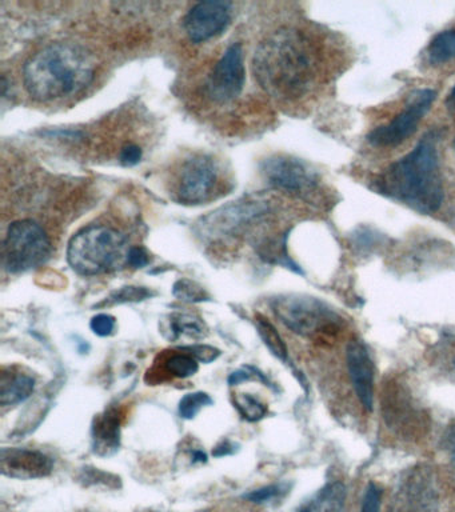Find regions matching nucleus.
Listing matches in <instances>:
<instances>
[{
    "instance_id": "nucleus-1",
    "label": "nucleus",
    "mask_w": 455,
    "mask_h": 512,
    "mask_svg": "<svg viewBox=\"0 0 455 512\" xmlns=\"http://www.w3.org/2000/svg\"><path fill=\"white\" fill-rule=\"evenodd\" d=\"M253 72L262 90L281 102H295L317 87L322 56L305 31L283 27L267 36L253 58Z\"/></svg>"
},
{
    "instance_id": "nucleus-2",
    "label": "nucleus",
    "mask_w": 455,
    "mask_h": 512,
    "mask_svg": "<svg viewBox=\"0 0 455 512\" xmlns=\"http://www.w3.org/2000/svg\"><path fill=\"white\" fill-rule=\"evenodd\" d=\"M371 188L419 214H435L445 198L438 158V135L429 132L423 136L409 154L375 175Z\"/></svg>"
},
{
    "instance_id": "nucleus-3",
    "label": "nucleus",
    "mask_w": 455,
    "mask_h": 512,
    "mask_svg": "<svg viewBox=\"0 0 455 512\" xmlns=\"http://www.w3.org/2000/svg\"><path fill=\"white\" fill-rule=\"evenodd\" d=\"M95 76L90 52L74 43H53L30 56L23 67V82L31 98L53 102L79 94Z\"/></svg>"
},
{
    "instance_id": "nucleus-4",
    "label": "nucleus",
    "mask_w": 455,
    "mask_h": 512,
    "mask_svg": "<svg viewBox=\"0 0 455 512\" xmlns=\"http://www.w3.org/2000/svg\"><path fill=\"white\" fill-rule=\"evenodd\" d=\"M129 251L122 232L109 226H89L70 239L67 260L78 274L102 275L125 266Z\"/></svg>"
},
{
    "instance_id": "nucleus-5",
    "label": "nucleus",
    "mask_w": 455,
    "mask_h": 512,
    "mask_svg": "<svg viewBox=\"0 0 455 512\" xmlns=\"http://www.w3.org/2000/svg\"><path fill=\"white\" fill-rule=\"evenodd\" d=\"M381 414L386 427L406 442L422 439L430 430L429 412L414 398L407 383L387 376L381 390Z\"/></svg>"
},
{
    "instance_id": "nucleus-6",
    "label": "nucleus",
    "mask_w": 455,
    "mask_h": 512,
    "mask_svg": "<svg viewBox=\"0 0 455 512\" xmlns=\"http://www.w3.org/2000/svg\"><path fill=\"white\" fill-rule=\"evenodd\" d=\"M271 306L287 328L306 338L333 336L343 326L342 316L329 304L313 296L283 295L274 299Z\"/></svg>"
},
{
    "instance_id": "nucleus-7",
    "label": "nucleus",
    "mask_w": 455,
    "mask_h": 512,
    "mask_svg": "<svg viewBox=\"0 0 455 512\" xmlns=\"http://www.w3.org/2000/svg\"><path fill=\"white\" fill-rule=\"evenodd\" d=\"M51 254L47 232L34 220H18L10 224L3 240V267L10 274L34 270L45 263Z\"/></svg>"
},
{
    "instance_id": "nucleus-8",
    "label": "nucleus",
    "mask_w": 455,
    "mask_h": 512,
    "mask_svg": "<svg viewBox=\"0 0 455 512\" xmlns=\"http://www.w3.org/2000/svg\"><path fill=\"white\" fill-rule=\"evenodd\" d=\"M262 175L275 190L305 202H317L323 196L322 179L310 164L287 155H275L262 164Z\"/></svg>"
},
{
    "instance_id": "nucleus-9",
    "label": "nucleus",
    "mask_w": 455,
    "mask_h": 512,
    "mask_svg": "<svg viewBox=\"0 0 455 512\" xmlns=\"http://www.w3.org/2000/svg\"><path fill=\"white\" fill-rule=\"evenodd\" d=\"M438 511V479L433 468L415 464L403 471L393 488L387 512Z\"/></svg>"
},
{
    "instance_id": "nucleus-10",
    "label": "nucleus",
    "mask_w": 455,
    "mask_h": 512,
    "mask_svg": "<svg viewBox=\"0 0 455 512\" xmlns=\"http://www.w3.org/2000/svg\"><path fill=\"white\" fill-rule=\"evenodd\" d=\"M219 187L217 160L209 155L190 156L181 164L174 178L175 199L187 206L209 202Z\"/></svg>"
},
{
    "instance_id": "nucleus-11",
    "label": "nucleus",
    "mask_w": 455,
    "mask_h": 512,
    "mask_svg": "<svg viewBox=\"0 0 455 512\" xmlns=\"http://www.w3.org/2000/svg\"><path fill=\"white\" fill-rule=\"evenodd\" d=\"M437 99V91L421 88L411 92L402 112L385 126L374 128L367 135V142L378 148H393L405 143L418 130L419 123Z\"/></svg>"
},
{
    "instance_id": "nucleus-12",
    "label": "nucleus",
    "mask_w": 455,
    "mask_h": 512,
    "mask_svg": "<svg viewBox=\"0 0 455 512\" xmlns=\"http://www.w3.org/2000/svg\"><path fill=\"white\" fill-rule=\"evenodd\" d=\"M245 55L241 44L235 43L215 64L207 79L206 90L214 102L229 103L241 95L245 86Z\"/></svg>"
},
{
    "instance_id": "nucleus-13",
    "label": "nucleus",
    "mask_w": 455,
    "mask_h": 512,
    "mask_svg": "<svg viewBox=\"0 0 455 512\" xmlns=\"http://www.w3.org/2000/svg\"><path fill=\"white\" fill-rule=\"evenodd\" d=\"M231 22V4L201 2L195 4L185 18V31L191 42L202 43L221 35Z\"/></svg>"
},
{
    "instance_id": "nucleus-14",
    "label": "nucleus",
    "mask_w": 455,
    "mask_h": 512,
    "mask_svg": "<svg viewBox=\"0 0 455 512\" xmlns=\"http://www.w3.org/2000/svg\"><path fill=\"white\" fill-rule=\"evenodd\" d=\"M346 364L351 383L366 411L374 406V363L366 344L359 339H351L346 347Z\"/></svg>"
},
{
    "instance_id": "nucleus-15",
    "label": "nucleus",
    "mask_w": 455,
    "mask_h": 512,
    "mask_svg": "<svg viewBox=\"0 0 455 512\" xmlns=\"http://www.w3.org/2000/svg\"><path fill=\"white\" fill-rule=\"evenodd\" d=\"M3 475L14 479L45 478L53 471V459L37 450L3 448L0 456Z\"/></svg>"
},
{
    "instance_id": "nucleus-16",
    "label": "nucleus",
    "mask_w": 455,
    "mask_h": 512,
    "mask_svg": "<svg viewBox=\"0 0 455 512\" xmlns=\"http://www.w3.org/2000/svg\"><path fill=\"white\" fill-rule=\"evenodd\" d=\"M35 388L33 376L19 371H3L0 378V403L2 406H15L30 398Z\"/></svg>"
},
{
    "instance_id": "nucleus-17",
    "label": "nucleus",
    "mask_w": 455,
    "mask_h": 512,
    "mask_svg": "<svg viewBox=\"0 0 455 512\" xmlns=\"http://www.w3.org/2000/svg\"><path fill=\"white\" fill-rule=\"evenodd\" d=\"M163 336L170 342L183 339H203L207 335L205 322L197 315L174 312L169 316L162 331Z\"/></svg>"
},
{
    "instance_id": "nucleus-18",
    "label": "nucleus",
    "mask_w": 455,
    "mask_h": 512,
    "mask_svg": "<svg viewBox=\"0 0 455 512\" xmlns=\"http://www.w3.org/2000/svg\"><path fill=\"white\" fill-rule=\"evenodd\" d=\"M346 487L341 482L326 484L303 502L295 512H342L346 500Z\"/></svg>"
},
{
    "instance_id": "nucleus-19",
    "label": "nucleus",
    "mask_w": 455,
    "mask_h": 512,
    "mask_svg": "<svg viewBox=\"0 0 455 512\" xmlns=\"http://www.w3.org/2000/svg\"><path fill=\"white\" fill-rule=\"evenodd\" d=\"M119 415L117 412L106 411L105 415L95 420L93 428L95 452L101 455H109L119 446Z\"/></svg>"
},
{
    "instance_id": "nucleus-20",
    "label": "nucleus",
    "mask_w": 455,
    "mask_h": 512,
    "mask_svg": "<svg viewBox=\"0 0 455 512\" xmlns=\"http://www.w3.org/2000/svg\"><path fill=\"white\" fill-rule=\"evenodd\" d=\"M427 59L434 66H441L455 59V30L439 32L426 50Z\"/></svg>"
},
{
    "instance_id": "nucleus-21",
    "label": "nucleus",
    "mask_w": 455,
    "mask_h": 512,
    "mask_svg": "<svg viewBox=\"0 0 455 512\" xmlns=\"http://www.w3.org/2000/svg\"><path fill=\"white\" fill-rule=\"evenodd\" d=\"M182 352H174L167 356L163 367L167 371V374L173 376V378L186 379L197 374L199 370L198 360L194 358L189 352L182 350Z\"/></svg>"
},
{
    "instance_id": "nucleus-22",
    "label": "nucleus",
    "mask_w": 455,
    "mask_h": 512,
    "mask_svg": "<svg viewBox=\"0 0 455 512\" xmlns=\"http://www.w3.org/2000/svg\"><path fill=\"white\" fill-rule=\"evenodd\" d=\"M255 323H257L259 336H261L263 343L269 348L271 354L282 362H287L289 352H287L286 344L283 342L281 335L278 334L277 328L261 315L255 318Z\"/></svg>"
},
{
    "instance_id": "nucleus-23",
    "label": "nucleus",
    "mask_w": 455,
    "mask_h": 512,
    "mask_svg": "<svg viewBox=\"0 0 455 512\" xmlns=\"http://www.w3.org/2000/svg\"><path fill=\"white\" fill-rule=\"evenodd\" d=\"M433 363L442 368L443 374L455 380V336L445 335L433 350Z\"/></svg>"
},
{
    "instance_id": "nucleus-24",
    "label": "nucleus",
    "mask_w": 455,
    "mask_h": 512,
    "mask_svg": "<svg viewBox=\"0 0 455 512\" xmlns=\"http://www.w3.org/2000/svg\"><path fill=\"white\" fill-rule=\"evenodd\" d=\"M234 404L241 412L243 418L250 422H257L267 414V407L261 400L250 394H237L234 396Z\"/></svg>"
},
{
    "instance_id": "nucleus-25",
    "label": "nucleus",
    "mask_w": 455,
    "mask_h": 512,
    "mask_svg": "<svg viewBox=\"0 0 455 512\" xmlns=\"http://www.w3.org/2000/svg\"><path fill=\"white\" fill-rule=\"evenodd\" d=\"M213 404V399L206 392H191L183 396L179 403V414L183 419H194L201 412L202 408Z\"/></svg>"
},
{
    "instance_id": "nucleus-26",
    "label": "nucleus",
    "mask_w": 455,
    "mask_h": 512,
    "mask_svg": "<svg viewBox=\"0 0 455 512\" xmlns=\"http://www.w3.org/2000/svg\"><path fill=\"white\" fill-rule=\"evenodd\" d=\"M174 294L181 298V300H189V302H201L205 300V291L201 287L195 286L189 280H181L175 284Z\"/></svg>"
},
{
    "instance_id": "nucleus-27",
    "label": "nucleus",
    "mask_w": 455,
    "mask_h": 512,
    "mask_svg": "<svg viewBox=\"0 0 455 512\" xmlns=\"http://www.w3.org/2000/svg\"><path fill=\"white\" fill-rule=\"evenodd\" d=\"M382 491L374 483L366 487L363 495L361 511L359 512H381Z\"/></svg>"
},
{
    "instance_id": "nucleus-28",
    "label": "nucleus",
    "mask_w": 455,
    "mask_h": 512,
    "mask_svg": "<svg viewBox=\"0 0 455 512\" xmlns=\"http://www.w3.org/2000/svg\"><path fill=\"white\" fill-rule=\"evenodd\" d=\"M182 350L193 355L198 362L211 363L221 355V351L217 348L207 346V344H191V346L182 347Z\"/></svg>"
},
{
    "instance_id": "nucleus-29",
    "label": "nucleus",
    "mask_w": 455,
    "mask_h": 512,
    "mask_svg": "<svg viewBox=\"0 0 455 512\" xmlns=\"http://www.w3.org/2000/svg\"><path fill=\"white\" fill-rule=\"evenodd\" d=\"M149 296L150 291L146 290V288L125 287L118 291L117 294L111 296L110 300H113L114 303L138 302V300L149 298Z\"/></svg>"
},
{
    "instance_id": "nucleus-30",
    "label": "nucleus",
    "mask_w": 455,
    "mask_h": 512,
    "mask_svg": "<svg viewBox=\"0 0 455 512\" xmlns=\"http://www.w3.org/2000/svg\"><path fill=\"white\" fill-rule=\"evenodd\" d=\"M117 326V320L109 314H99L91 320L90 327L98 336H109L113 334Z\"/></svg>"
},
{
    "instance_id": "nucleus-31",
    "label": "nucleus",
    "mask_w": 455,
    "mask_h": 512,
    "mask_svg": "<svg viewBox=\"0 0 455 512\" xmlns=\"http://www.w3.org/2000/svg\"><path fill=\"white\" fill-rule=\"evenodd\" d=\"M442 450L455 476V424L454 426H450L449 428H447L445 434H443Z\"/></svg>"
},
{
    "instance_id": "nucleus-32",
    "label": "nucleus",
    "mask_w": 455,
    "mask_h": 512,
    "mask_svg": "<svg viewBox=\"0 0 455 512\" xmlns=\"http://www.w3.org/2000/svg\"><path fill=\"white\" fill-rule=\"evenodd\" d=\"M282 491L281 486H269L261 488V490L250 492V494H247L245 498L249 499L250 502L253 503H266L277 498V496L282 494Z\"/></svg>"
},
{
    "instance_id": "nucleus-33",
    "label": "nucleus",
    "mask_w": 455,
    "mask_h": 512,
    "mask_svg": "<svg viewBox=\"0 0 455 512\" xmlns=\"http://www.w3.org/2000/svg\"><path fill=\"white\" fill-rule=\"evenodd\" d=\"M150 263V255L143 247H130L127 264L133 268H143Z\"/></svg>"
},
{
    "instance_id": "nucleus-34",
    "label": "nucleus",
    "mask_w": 455,
    "mask_h": 512,
    "mask_svg": "<svg viewBox=\"0 0 455 512\" xmlns=\"http://www.w3.org/2000/svg\"><path fill=\"white\" fill-rule=\"evenodd\" d=\"M142 159V150L135 144H129V146L123 147L121 152V162L125 164V166H135L141 162Z\"/></svg>"
},
{
    "instance_id": "nucleus-35",
    "label": "nucleus",
    "mask_w": 455,
    "mask_h": 512,
    "mask_svg": "<svg viewBox=\"0 0 455 512\" xmlns=\"http://www.w3.org/2000/svg\"><path fill=\"white\" fill-rule=\"evenodd\" d=\"M250 379H251L250 372L237 371V372H234V374H231V376L229 378V383H230V386H235V384H239V383L245 382V380H250Z\"/></svg>"
},
{
    "instance_id": "nucleus-36",
    "label": "nucleus",
    "mask_w": 455,
    "mask_h": 512,
    "mask_svg": "<svg viewBox=\"0 0 455 512\" xmlns=\"http://www.w3.org/2000/svg\"><path fill=\"white\" fill-rule=\"evenodd\" d=\"M446 107L450 114L455 115V86L451 88L449 95H447Z\"/></svg>"
},
{
    "instance_id": "nucleus-37",
    "label": "nucleus",
    "mask_w": 455,
    "mask_h": 512,
    "mask_svg": "<svg viewBox=\"0 0 455 512\" xmlns=\"http://www.w3.org/2000/svg\"><path fill=\"white\" fill-rule=\"evenodd\" d=\"M453 147H454V151H455V138H454V142H453Z\"/></svg>"
}]
</instances>
